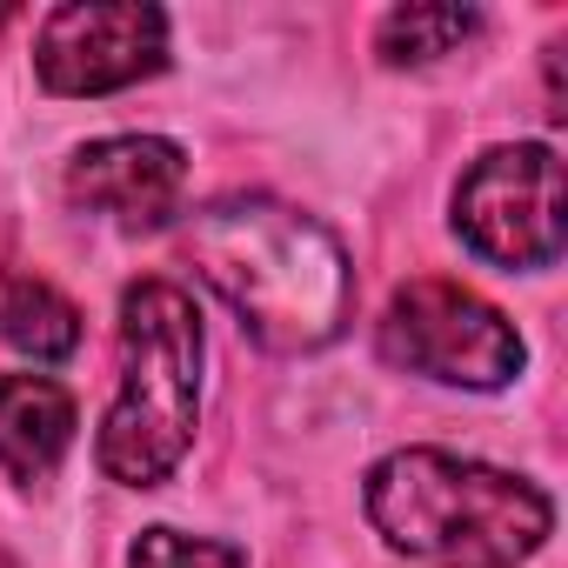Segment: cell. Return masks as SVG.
Segmentation results:
<instances>
[{
    "label": "cell",
    "instance_id": "1",
    "mask_svg": "<svg viewBox=\"0 0 568 568\" xmlns=\"http://www.w3.org/2000/svg\"><path fill=\"white\" fill-rule=\"evenodd\" d=\"M181 254L267 355H322L348 335L355 315L348 247L295 201L214 194L207 207L187 214Z\"/></svg>",
    "mask_w": 568,
    "mask_h": 568
},
{
    "label": "cell",
    "instance_id": "10",
    "mask_svg": "<svg viewBox=\"0 0 568 568\" xmlns=\"http://www.w3.org/2000/svg\"><path fill=\"white\" fill-rule=\"evenodd\" d=\"M475 28H481L475 8H428V0H408V8H388V14H382L375 54H382V68H435V61L455 54Z\"/></svg>",
    "mask_w": 568,
    "mask_h": 568
},
{
    "label": "cell",
    "instance_id": "8",
    "mask_svg": "<svg viewBox=\"0 0 568 568\" xmlns=\"http://www.w3.org/2000/svg\"><path fill=\"white\" fill-rule=\"evenodd\" d=\"M81 408L54 375H0V475L41 488L74 448Z\"/></svg>",
    "mask_w": 568,
    "mask_h": 568
},
{
    "label": "cell",
    "instance_id": "3",
    "mask_svg": "<svg viewBox=\"0 0 568 568\" xmlns=\"http://www.w3.org/2000/svg\"><path fill=\"white\" fill-rule=\"evenodd\" d=\"M201 308L168 274L121 288V382L94 435V462L114 488H161L194 448L201 428Z\"/></svg>",
    "mask_w": 568,
    "mask_h": 568
},
{
    "label": "cell",
    "instance_id": "9",
    "mask_svg": "<svg viewBox=\"0 0 568 568\" xmlns=\"http://www.w3.org/2000/svg\"><path fill=\"white\" fill-rule=\"evenodd\" d=\"M0 342L28 355L34 368H61L81 348V308L41 274H14L0 288Z\"/></svg>",
    "mask_w": 568,
    "mask_h": 568
},
{
    "label": "cell",
    "instance_id": "6",
    "mask_svg": "<svg viewBox=\"0 0 568 568\" xmlns=\"http://www.w3.org/2000/svg\"><path fill=\"white\" fill-rule=\"evenodd\" d=\"M168 68V14L148 0H68L34 34V74L61 101H101Z\"/></svg>",
    "mask_w": 568,
    "mask_h": 568
},
{
    "label": "cell",
    "instance_id": "7",
    "mask_svg": "<svg viewBox=\"0 0 568 568\" xmlns=\"http://www.w3.org/2000/svg\"><path fill=\"white\" fill-rule=\"evenodd\" d=\"M68 201L114 227L154 234L187 201V154L168 134H101L81 141L68 161Z\"/></svg>",
    "mask_w": 568,
    "mask_h": 568
},
{
    "label": "cell",
    "instance_id": "4",
    "mask_svg": "<svg viewBox=\"0 0 568 568\" xmlns=\"http://www.w3.org/2000/svg\"><path fill=\"white\" fill-rule=\"evenodd\" d=\"M375 348L388 368L442 382V388H468V395H495L528 368L521 328L488 295L442 281V274H422L388 295L375 322Z\"/></svg>",
    "mask_w": 568,
    "mask_h": 568
},
{
    "label": "cell",
    "instance_id": "11",
    "mask_svg": "<svg viewBox=\"0 0 568 568\" xmlns=\"http://www.w3.org/2000/svg\"><path fill=\"white\" fill-rule=\"evenodd\" d=\"M128 568H247V555L234 541H214V535H187V528H141L134 548H128Z\"/></svg>",
    "mask_w": 568,
    "mask_h": 568
},
{
    "label": "cell",
    "instance_id": "2",
    "mask_svg": "<svg viewBox=\"0 0 568 568\" xmlns=\"http://www.w3.org/2000/svg\"><path fill=\"white\" fill-rule=\"evenodd\" d=\"M368 528L422 568H521L555 535V501L495 462L455 448H395L362 481Z\"/></svg>",
    "mask_w": 568,
    "mask_h": 568
},
{
    "label": "cell",
    "instance_id": "5",
    "mask_svg": "<svg viewBox=\"0 0 568 568\" xmlns=\"http://www.w3.org/2000/svg\"><path fill=\"white\" fill-rule=\"evenodd\" d=\"M455 241L508 274H541L568 247V181L548 141H508L468 161L448 201Z\"/></svg>",
    "mask_w": 568,
    "mask_h": 568
}]
</instances>
